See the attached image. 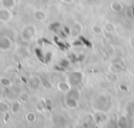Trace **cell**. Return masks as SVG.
<instances>
[{
    "label": "cell",
    "mask_w": 134,
    "mask_h": 128,
    "mask_svg": "<svg viewBox=\"0 0 134 128\" xmlns=\"http://www.w3.org/2000/svg\"><path fill=\"white\" fill-rule=\"evenodd\" d=\"M36 33H37L36 27L32 24H27V25H25L21 29V31H20V38L24 42H30L35 38Z\"/></svg>",
    "instance_id": "1"
},
{
    "label": "cell",
    "mask_w": 134,
    "mask_h": 128,
    "mask_svg": "<svg viewBox=\"0 0 134 128\" xmlns=\"http://www.w3.org/2000/svg\"><path fill=\"white\" fill-rule=\"evenodd\" d=\"M14 46L13 40L6 36V35H1L0 36V51H9Z\"/></svg>",
    "instance_id": "2"
},
{
    "label": "cell",
    "mask_w": 134,
    "mask_h": 128,
    "mask_svg": "<svg viewBox=\"0 0 134 128\" xmlns=\"http://www.w3.org/2000/svg\"><path fill=\"white\" fill-rule=\"evenodd\" d=\"M83 79H84V74H83V72H81V71H73V72H71V73L67 77V80L70 82V84H71L73 87L80 85V84L82 83Z\"/></svg>",
    "instance_id": "3"
},
{
    "label": "cell",
    "mask_w": 134,
    "mask_h": 128,
    "mask_svg": "<svg viewBox=\"0 0 134 128\" xmlns=\"http://www.w3.org/2000/svg\"><path fill=\"white\" fill-rule=\"evenodd\" d=\"M13 13L12 9L7 8V7H0V22L3 24H6L8 22H10L13 20Z\"/></svg>",
    "instance_id": "4"
},
{
    "label": "cell",
    "mask_w": 134,
    "mask_h": 128,
    "mask_svg": "<svg viewBox=\"0 0 134 128\" xmlns=\"http://www.w3.org/2000/svg\"><path fill=\"white\" fill-rule=\"evenodd\" d=\"M83 31V26L80 22H74L71 27H70V30H69V36L72 38V39H76L81 36Z\"/></svg>",
    "instance_id": "5"
},
{
    "label": "cell",
    "mask_w": 134,
    "mask_h": 128,
    "mask_svg": "<svg viewBox=\"0 0 134 128\" xmlns=\"http://www.w3.org/2000/svg\"><path fill=\"white\" fill-rule=\"evenodd\" d=\"M41 83H42V80H41L40 77H38V76H32V77H30V78L28 79V81H27V87H28L29 90L35 91V90H37V89L41 86Z\"/></svg>",
    "instance_id": "6"
},
{
    "label": "cell",
    "mask_w": 134,
    "mask_h": 128,
    "mask_svg": "<svg viewBox=\"0 0 134 128\" xmlns=\"http://www.w3.org/2000/svg\"><path fill=\"white\" fill-rule=\"evenodd\" d=\"M64 105H65L68 109L74 110V109H77V108H79V106H80V100L65 95V97H64Z\"/></svg>",
    "instance_id": "7"
},
{
    "label": "cell",
    "mask_w": 134,
    "mask_h": 128,
    "mask_svg": "<svg viewBox=\"0 0 134 128\" xmlns=\"http://www.w3.org/2000/svg\"><path fill=\"white\" fill-rule=\"evenodd\" d=\"M73 86L70 84V82L66 79V80H62V81H60V82H58V84H57V89L60 91V92H62V93H67L71 88H72Z\"/></svg>",
    "instance_id": "8"
},
{
    "label": "cell",
    "mask_w": 134,
    "mask_h": 128,
    "mask_svg": "<svg viewBox=\"0 0 134 128\" xmlns=\"http://www.w3.org/2000/svg\"><path fill=\"white\" fill-rule=\"evenodd\" d=\"M125 70V65L121 63V61H117V60H113L112 63L109 65V71H113V72H121Z\"/></svg>",
    "instance_id": "9"
},
{
    "label": "cell",
    "mask_w": 134,
    "mask_h": 128,
    "mask_svg": "<svg viewBox=\"0 0 134 128\" xmlns=\"http://www.w3.org/2000/svg\"><path fill=\"white\" fill-rule=\"evenodd\" d=\"M107 119H108V116H107V114H106L103 110H97V111L93 114V121H94L96 124H98V125L105 124L106 121H107Z\"/></svg>",
    "instance_id": "10"
},
{
    "label": "cell",
    "mask_w": 134,
    "mask_h": 128,
    "mask_svg": "<svg viewBox=\"0 0 134 128\" xmlns=\"http://www.w3.org/2000/svg\"><path fill=\"white\" fill-rule=\"evenodd\" d=\"M109 7H110V9L113 12V13H121L122 10H124V8H125V6H124V4L121 3V2H119V1H112L111 3H110V5H109Z\"/></svg>",
    "instance_id": "11"
},
{
    "label": "cell",
    "mask_w": 134,
    "mask_h": 128,
    "mask_svg": "<svg viewBox=\"0 0 134 128\" xmlns=\"http://www.w3.org/2000/svg\"><path fill=\"white\" fill-rule=\"evenodd\" d=\"M34 18H35V20H37L38 22H44V21L46 20V18H47V15H46V13H45L44 10H42V9H37V10L34 12Z\"/></svg>",
    "instance_id": "12"
},
{
    "label": "cell",
    "mask_w": 134,
    "mask_h": 128,
    "mask_svg": "<svg viewBox=\"0 0 134 128\" xmlns=\"http://www.w3.org/2000/svg\"><path fill=\"white\" fill-rule=\"evenodd\" d=\"M105 79L107 80V82L109 83H116L119 80V76L117 72H113V71H109L108 73H106Z\"/></svg>",
    "instance_id": "13"
},
{
    "label": "cell",
    "mask_w": 134,
    "mask_h": 128,
    "mask_svg": "<svg viewBox=\"0 0 134 128\" xmlns=\"http://www.w3.org/2000/svg\"><path fill=\"white\" fill-rule=\"evenodd\" d=\"M18 101L21 104H26L30 101V94L28 91H21L18 95Z\"/></svg>",
    "instance_id": "14"
},
{
    "label": "cell",
    "mask_w": 134,
    "mask_h": 128,
    "mask_svg": "<svg viewBox=\"0 0 134 128\" xmlns=\"http://www.w3.org/2000/svg\"><path fill=\"white\" fill-rule=\"evenodd\" d=\"M0 3H1V6L13 9V8H15L17 1L16 0H0Z\"/></svg>",
    "instance_id": "15"
},
{
    "label": "cell",
    "mask_w": 134,
    "mask_h": 128,
    "mask_svg": "<svg viewBox=\"0 0 134 128\" xmlns=\"http://www.w3.org/2000/svg\"><path fill=\"white\" fill-rule=\"evenodd\" d=\"M103 27H104V30L106 33H109V34H112V33H114L116 30V25L114 23H112V22H106Z\"/></svg>",
    "instance_id": "16"
},
{
    "label": "cell",
    "mask_w": 134,
    "mask_h": 128,
    "mask_svg": "<svg viewBox=\"0 0 134 128\" xmlns=\"http://www.w3.org/2000/svg\"><path fill=\"white\" fill-rule=\"evenodd\" d=\"M91 31H92V34H94L96 36H100V35H103V33L105 30H104V27L100 26L99 24H93L91 26Z\"/></svg>",
    "instance_id": "17"
},
{
    "label": "cell",
    "mask_w": 134,
    "mask_h": 128,
    "mask_svg": "<svg viewBox=\"0 0 134 128\" xmlns=\"http://www.w3.org/2000/svg\"><path fill=\"white\" fill-rule=\"evenodd\" d=\"M20 110H21V103L17 100V101H15V102L13 103V105H12V107H10V112H12L13 114H17V113H19Z\"/></svg>",
    "instance_id": "18"
},
{
    "label": "cell",
    "mask_w": 134,
    "mask_h": 128,
    "mask_svg": "<svg viewBox=\"0 0 134 128\" xmlns=\"http://www.w3.org/2000/svg\"><path fill=\"white\" fill-rule=\"evenodd\" d=\"M65 95L70 97V98H74V99H79V100H80V91H79L75 87H72L67 93H65Z\"/></svg>",
    "instance_id": "19"
},
{
    "label": "cell",
    "mask_w": 134,
    "mask_h": 128,
    "mask_svg": "<svg viewBox=\"0 0 134 128\" xmlns=\"http://www.w3.org/2000/svg\"><path fill=\"white\" fill-rule=\"evenodd\" d=\"M25 120L27 123H35L37 121V114L34 111H29L25 114Z\"/></svg>",
    "instance_id": "20"
},
{
    "label": "cell",
    "mask_w": 134,
    "mask_h": 128,
    "mask_svg": "<svg viewBox=\"0 0 134 128\" xmlns=\"http://www.w3.org/2000/svg\"><path fill=\"white\" fill-rule=\"evenodd\" d=\"M0 85L7 88V87H10L13 85V82L10 79H8L7 77H1L0 78Z\"/></svg>",
    "instance_id": "21"
},
{
    "label": "cell",
    "mask_w": 134,
    "mask_h": 128,
    "mask_svg": "<svg viewBox=\"0 0 134 128\" xmlns=\"http://www.w3.org/2000/svg\"><path fill=\"white\" fill-rule=\"evenodd\" d=\"M116 124H117V127H127L128 124H129V123H128V118H127L126 115L119 116Z\"/></svg>",
    "instance_id": "22"
},
{
    "label": "cell",
    "mask_w": 134,
    "mask_h": 128,
    "mask_svg": "<svg viewBox=\"0 0 134 128\" xmlns=\"http://www.w3.org/2000/svg\"><path fill=\"white\" fill-rule=\"evenodd\" d=\"M10 110V106L6 103V102H4V101H0V113H6V112H8Z\"/></svg>",
    "instance_id": "23"
},
{
    "label": "cell",
    "mask_w": 134,
    "mask_h": 128,
    "mask_svg": "<svg viewBox=\"0 0 134 128\" xmlns=\"http://www.w3.org/2000/svg\"><path fill=\"white\" fill-rule=\"evenodd\" d=\"M46 107L47 106H46V103H45L44 100H40L39 103H37V106H36V108H37V110L39 112H43L46 109Z\"/></svg>",
    "instance_id": "24"
},
{
    "label": "cell",
    "mask_w": 134,
    "mask_h": 128,
    "mask_svg": "<svg viewBox=\"0 0 134 128\" xmlns=\"http://www.w3.org/2000/svg\"><path fill=\"white\" fill-rule=\"evenodd\" d=\"M41 85H42L44 88H46V89H51V88H52V85H51V83H50L48 80H42Z\"/></svg>",
    "instance_id": "25"
},
{
    "label": "cell",
    "mask_w": 134,
    "mask_h": 128,
    "mask_svg": "<svg viewBox=\"0 0 134 128\" xmlns=\"http://www.w3.org/2000/svg\"><path fill=\"white\" fill-rule=\"evenodd\" d=\"M129 44H130V46L134 49V35H132V36L130 37V39H129Z\"/></svg>",
    "instance_id": "26"
},
{
    "label": "cell",
    "mask_w": 134,
    "mask_h": 128,
    "mask_svg": "<svg viewBox=\"0 0 134 128\" xmlns=\"http://www.w3.org/2000/svg\"><path fill=\"white\" fill-rule=\"evenodd\" d=\"M61 1H63V2L66 3V4H71V3H73L75 0H61Z\"/></svg>",
    "instance_id": "27"
},
{
    "label": "cell",
    "mask_w": 134,
    "mask_h": 128,
    "mask_svg": "<svg viewBox=\"0 0 134 128\" xmlns=\"http://www.w3.org/2000/svg\"><path fill=\"white\" fill-rule=\"evenodd\" d=\"M1 100H2V99H1V97H0V101H1Z\"/></svg>",
    "instance_id": "28"
}]
</instances>
